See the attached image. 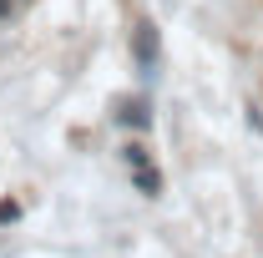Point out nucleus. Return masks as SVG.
I'll use <instances>...</instances> for the list:
<instances>
[{
	"instance_id": "obj_1",
	"label": "nucleus",
	"mask_w": 263,
	"mask_h": 258,
	"mask_svg": "<svg viewBox=\"0 0 263 258\" xmlns=\"http://www.w3.org/2000/svg\"><path fill=\"white\" fill-rule=\"evenodd\" d=\"M132 46H137V66H142V71H152V66H157V26H152V21H142V26H137Z\"/></svg>"
},
{
	"instance_id": "obj_2",
	"label": "nucleus",
	"mask_w": 263,
	"mask_h": 258,
	"mask_svg": "<svg viewBox=\"0 0 263 258\" xmlns=\"http://www.w3.org/2000/svg\"><path fill=\"white\" fill-rule=\"evenodd\" d=\"M122 122H127V127H152V112H147V101H127V106H122Z\"/></svg>"
},
{
	"instance_id": "obj_3",
	"label": "nucleus",
	"mask_w": 263,
	"mask_h": 258,
	"mask_svg": "<svg viewBox=\"0 0 263 258\" xmlns=\"http://www.w3.org/2000/svg\"><path fill=\"white\" fill-rule=\"evenodd\" d=\"M137 188H142L147 197L162 193V177H157V167H137Z\"/></svg>"
},
{
	"instance_id": "obj_4",
	"label": "nucleus",
	"mask_w": 263,
	"mask_h": 258,
	"mask_svg": "<svg viewBox=\"0 0 263 258\" xmlns=\"http://www.w3.org/2000/svg\"><path fill=\"white\" fill-rule=\"evenodd\" d=\"M127 162H132V172H137V167H147V147H142V142H132V147H127Z\"/></svg>"
},
{
	"instance_id": "obj_5",
	"label": "nucleus",
	"mask_w": 263,
	"mask_h": 258,
	"mask_svg": "<svg viewBox=\"0 0 263 258\" xmlns=\"http://www.w3.org/2000/svg\"><path fill=\"white\" fill-rule=\"evenodd\" d=\"M15 218H21V208L15 202H0V223H15Z\"/></svg>"
}]
</instances>
